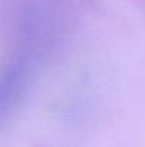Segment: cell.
<instances>
[{"label":"cell","mask_w":145,"mask_h":147,"mask_svg":"<svg viewBox=\"0 0 145 147\" xmlns=\"http://www.w3.org/2000/svg\"><path fill=\"white\" fill-rule=\"evenodd\" d=\"M36 56L24 49L16 51V54L6 63L0 71V127L7 121L11 111L19 106L23 98L33 70V61Z\"/></svg>","instance_id":"6da1fadb"}]
</instances>
